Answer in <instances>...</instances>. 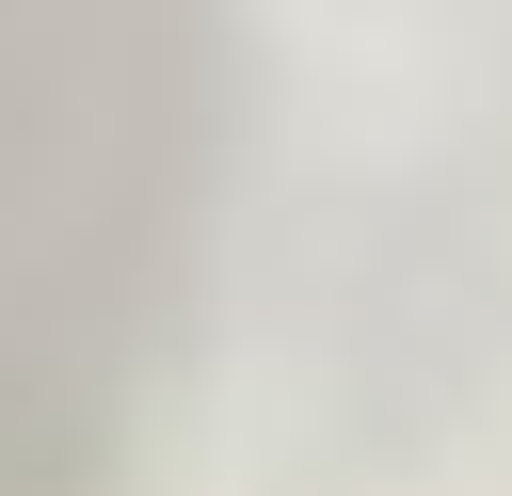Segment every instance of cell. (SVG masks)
<instances>
[{
	"instance_id": "cell-1",
	"label": "cell",
	"mask_w": 512,
	"mask_h": 496,
	"mask_svg": "<svg viewBox=\"0 0 512 496\" xmlns=\"http://www.w3.org/2000/svg\"><path fill=\"white\" fill-rule=\"evenodd\" d=\"M192 160L208 0H0V496H80L112 464Z\"/></svg>"
}]
</instances>
